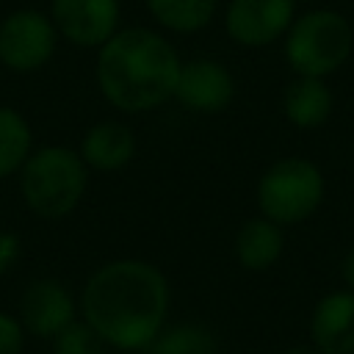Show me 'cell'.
Returning a JSON list of instances; mask_svg holds the SVG:
<instances>
[{
  "mask_svg": "<svg viewBox=\"0 0 354 354\" xmlns=\"http://www.w3.org/2000/svg\"><path fill=\"white\" fill-rule=\"evenodd\" d=\"M25 348V329L17 315L0 313V354H22Z\"/></svg>",
  "mask_w": 354,
  "mask_h": 354,
  "instance_id": "19",
  "label": "cell"
},
{
  "mask_svg": "<svg viewBox=\"0 0 354 354\" xmlns=\"http://www.w3.org/2000/svg\"><path fill=\"white\" fill-rule=\"evenodd\" d=\"M77 310L105 346L144 351L166 326L169 282L147 260H111L86 279Z\"/></svg>",
  "mask_w": 354,
  "mask_h": 354,
  "instance_id": "1",
  "label": "cell"
},
{
  "mask_svg": "<svg viewBox=\"0 0 354 354\" xmlns=\"http://www.w3.org/2000/svg\"><path fill=\"white\" fill-rule=\"evenodd\" d=\"M80 158L88 169L97 171H116L122 166H127L136 155V136L127 124L105 119L97 122L86 130L83 141H80Z\"/></svg>",
  "mask_w": 354,
  "mask_h": 354,
  "instance_id": "12",
  "label": "cell"
},
{
  "mask_svg": "<svg viewBox=\"0 0 354 354\" xmlns=\"http://www.w3.org/2000/svg\"><path fill=\"white\" fill-rule=\"evenodd\" d=\"M296 19V0H230L224 28L241 47H266L288 33Z\"/></svg>",
  "mask_w": 354,
  "mask_h": 354,
  "instance_id": "7",
  "label": "cell"
},
{
  "mask_svg": "<svg viewBox=\"0 0 354 354\" xmlns=\"http://www.w3.org/2000/svg\"><path fill=\"white\" fill-rule=\"evenodd\" d=\"M354 47L348 19L329 8H315L293 19L285 33V58L296 75L326 77L337 72Z\"/></svg>",
  "mask_w": 354,
  "mask_h": 354,
  "instance_id": "4",
  "label": "cell"
},
{
  "mask_svg": "<svg viewBox=\"0 0 354 354\" xmlns=\"http://www.w3.org/2000/svg\"><path fill=\"white\" fill-rule=\"evenodd\" d=\"M310 337L321 354H354V293L324 296L310 318Z\"/></svg>",
  "mask_w": 354,
  "mask_h": 354,
  "instance_id": "11",
  "label": "cell"
},
{
  "mask_svg": "<svg viewBox=\"0 0 354 354\" xmlns=\"http://www.w3.org/2000/svg\"><path fill=\"white\" fill-rule=\"evenodd\" d=\"M33 133L25 116L8 105H0V177H8L22 169L30 155Z\"/></svg>",
  "mask_w": 354,
  "mask_h": 354,
  "instance_id": "17",
  "label": "cell"
},
{
  "mask_svg": "<svg viewBox=\"0 0 354 354\" xmlns=\"http://www.w3.org/2000/svg\"><path fill=\"white\" fill-rule=\"evenodd\" d=\"M58 36L61 33L47 14L36 8L11 11L0 22V64L19 75L39 72L53 58Z\"/></svg>",
  "mask_w": 354,
  "mask_h": 354,
  "instance_id": "6",
  "label": "cell"
},
{
  "mask_svg": "<svg viewBox=\"0 0 354 354\" xmlns=\"http://www.w3.org/2000/svg\"><path fill=\"white\" fill-rule=\"evenodd\" d=\"M158 25L174 33H196L210 25L216 0H144Z\"/></svg>",
  "mask_w": 354,
  "mask_h": 354,
  "instance_id": "16",
  "label": "cell"
},
{
  "mask_svg": "<svg viewBox=\"0 0 354 354\" xmlns=\"http://www.w3.org/2000/svg\"><path fill=\"white\" fill-rule=\"evenodd\" d=\"M324 199V174L307 158H279L257 180L260 216L279 227L310 218Z\"/></svg>",
  "mask_w": 354,
  "mask_h": 354,
  "instance_id": "5",
  "label": "cell"
},
{
  "mask_svg": "<svg viewBox=\"0 0 354 354\" xmlns=\"http://www.w3.org/2000/svg\"><path fill=\"white\" fill-rule=\"evenodd\" d=\"M180 66L174 44L152 28L116 30L97 47V86L113 108L127 113H144L169 102Z\"/></svg>",
  "mask_w": 354,
  "mask_h": 354,
  "instance_id": "2",
  "label": "cell"
},
{
  "mask_svg": "<svg viewBox=\"0 0 354 354\" xmlns=\"http://www.w3.org/2000/svg\"><path fill=\"white\" fill-rule=\"evenodd\" d=\"M285 354H321L315 346H293L290 351H285Z\"/></svg>",
  "mask_w": 354,
  "mask_h": 354,
  "instance_id": "22",
  "label": "cell"
},
{
  "mask_svg": "<svg viewBox=\"0 0 354 354\" xmlns=\"http://www.w3.org/2000/svg\"><path fill=\"white\" fill-rule=\"evenodd\" d=\"M340 274H343L348 290L354 293V246L346 252V257H343V263H340Z\"/></svg>",
  "mask_w": 354,
  "mask_h": 354,
  "instance_id": "21",
  "label": "cell"
},
{
  "mask_svg": "<svg viewBox=\"0 0 354 354\" xmlns=\"http://www.w3.org/2000/svg\"><path fill=\"white\" fill-rule=\"evenodd\" d=\"M22 254V241L17 232L0 230V274H6Z\"/></svg>",
  "mask_w": 354,
  "mask_h": 354,
  "instance_id": "20",
  "label": "cell"
},
{
  "mask_svg": "<svg viewBox=\"0 0 354 354\" xmlns=\"http://www.w3.org/2000/svg\"><path fill=\"white\" fill-rule=\"evenodd\" d=\"M53 354H105V343L83 318H75L53 337Z\"/></svg>",
  "mask_w": 354,
  "mask_h": 354,
  "instance_id": "18",
  "label": "cell"
},
{
  "mask_svg": "<svg viewBox=\"0 0 354 354\" xmlns=\"http://www.w3.org/2000/svg\"><path fill=\"white\" fill-rule=\"evenodd\" d=\"M282 111L288 122L296 127H321L332 113V91L324 83V77L296 75V80H290L285 88Z\"/></svg>",
  "mask_w": 354,
  "mask_h": 354,
  "instance_id": "14",
  "label": "cell"
},
{
  "mask_svg": "<svg viewBox=\"0 0 354 354\" xmlns=\"http://www.w3.org/2000/svg\"><path fill=\"white\" fill-rule=\"evenodd\" d=\"M235 97V77L232 72L216 61V58H191L183 61L177 86H174V100L202 116L221 113Z\"/></svg>",
  "mask_w": 354,
  "mask_h": 354,
  "instance_id": "8",
  "label": "cell"
},
{
  "mask_svg": "<svg viewBox=\"0 0 354 354\" xmlns=\"http://www.w3.org/2000/svg\"><path fill=\"white\" fill-rule=\"evenodd\" d=\"M285 246V235L282 227L274 224L266 216H254L246 218L235 235V257L243 268L249 271H266L271 268Z\"/></svg>",
  "mask_w": 354,
  "mask_h": 354,
  "instance_id": "13",
  "label": "cell"
},
{
  "mask_svg": "<svg viewBox=\"0 0 354 354\" xmlns=\"http://www.w3.org/2000/svg\"><path fill=\"white\" fill-rule=\"evenodd\" d=\"M19 324L33 337H55L77 318V301L69 288L53 277H39L28 282L19 296Z\"/></svg>",
  "mask_w": 354,
  "mask_h": 354,
  "instance_id": "9",
  "label": "cell"
},
{
  "mask_svg": "<svg viewBox=\"0 0 354 354\" xmlns=\"http://www.w3.org/2000/svg\"><path fill=\"white\" fill-rule=\"evenodd\" d=\"M218 340L205 324L183 321L163 326L141 354H216Z\"/></svg>",
  "mask_w": 354,
  "mask_h": 354,
  "instance_id": "15",
  "label": "cell"
},
{
  "mask_svg": "<svg viewBox=\"0 0 354 354\" xmlns=\"http://www.w3.org/2000/svg\"><path fill=\"white\" fill-rule=\"evenodd\" d=\"M88 185V166L69 147H41L28 155L19 169V191L25 205L47 221L69 216Z\"/></svg>",
  "mask_w": 354,
  "mask_h": 354,
  "instance_id": "3",
  "label": "cell"
},
{
  "mask_svg": "<svg viewBox=\"0 0 354 354\" xmlns=\"http://www.w3.org/2000/svg\"><path fill=\"white\" fill-rule=\"evenodd\" d=\"M119 0H53L50 19L75 47H102L119 30Z\"/></svg>",
  "mask_w": 354,
  "mask_h": 354,
  "instance_id": "10",
  "label": "cell"
}]
</instances>
